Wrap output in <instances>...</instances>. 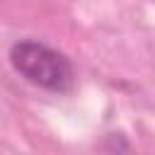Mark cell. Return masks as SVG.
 Returning a JSON list of instances; mask_svg holds the SVG:
<instances>
[{
	"label": "cell",
	"instance_id": "cell-1",
	"mask_svg": "<svg viewBox=\"0 0 155 155\" xmlns=\"http://www.w3.org/2000/svg\"><path fill=\"white\" fill-rule=\"evenodd\" d=\"M10 63L31 85H39L51 92H68L75 82L73 63L56 48L34 39L17 41L10 48Z\"/></svg>",
	"mask_w": 155,
	"mask_h": 155
}]
</instances>
